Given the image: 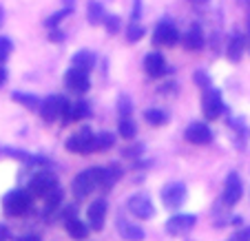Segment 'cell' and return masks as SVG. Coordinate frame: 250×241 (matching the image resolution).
Returning <instances> with one entry per match:
<instances>
[{
	"label": "cell",
	"instance_id": "obj_1",
	"mask_svg": "<svg viewBox=\"0 0 250 241\" xmlns=\"http://www.w3.org/2000/svg\"><path fill=\"white\" fill-rule=\"evenodd\" d=\"M100 186H102V168H89V170H82L80 175L73 180L71 190H73V195L78 199H84L95 188H100Z\"/></svg>",
	"mask_w": 250,
	"mask_h": 241
},
{
	"label": "cell",
	"instance_id": "obj_2",
	"mask_svg": "<svg viewBox=\"0 0 250 241\" xmlns=\"http://www.w3.org/2000/svg\"><path fill=\"white\" fill-rule=\"evenodd\" d=\"M2 208L11 217H20V215H24L31 208V197L24 190H11V193H7L2 197Z\"/></svg>",
	"mask_w": 250,
	"mask_h": 241
},
{
	"label": "cell",
	"instance_id": "obj_3",
	"mask_svg": "<svg viewBox=\"0 0 250 241\" xmlns=\"http://www.w3.org/2000/svg\"><path fill=\"white\" fill-rule=\"evenodd\" d=\"M93 140H95V135L91 133V128H80V131H76L69 140H66V151H71V153H95Z\"/></svg>",
	"mask_w": 250,
	"mask_h": 241
},
{
	"label": "cell",
	"instance_id": "obj_4",
	"mask_svg": "<svg viewBox=\"0 0 250 241\" xmlns=\"http://www.w3.org/2000/svg\"><path fill=\"white\" fill-rule=\"evenodd\" d=\"M66 109V100L60 95H51V98L42 100L40 102V115H42L47 122H56Z\"/></svg>",
	"mask_w": 250,
	"mask_h": 241
},
{
	"label": "cell",
	"instance_id": "obj_5",
	"mask_svg": "<svg viewBox=\"0 0 250 241\" xmlns=\"http://www.w3.org/2000/svg\"><path fill=\"white\" fill-rule=\"evenodd\" d=\"M202 109H204V115L208 120H215L224 113V102H222V95L219 91L215 89H206L204 93V100H202Z\"/></svg>",
	"mask_w": 250,
	"mask_h": 241
},
{
	"label": "cell",
	"instance_id": "obj_6",
	"mask_svg": "<svg viewBox=\"0 0 250 241\" xmlns=\"http://www.w3.org/2000/svg\"><path fill=\"white\" fill-rule=\"evenodd\" d=\"M58 190V180L51 173H40L31 180V193L38 195V197H49L51 193Z\"/></svg>",
	"mask_w": 250,
	"mask_h": 241
},
{
	"label": "cell",
	"instance_id": "obj_7",
	"mask_svg": "<svg viewBox=\"0 0 250 241\" xmlns=\"http://www.w3.org/2000/svg\"><path fill=\"white\" fill-rule=\"evenodd\" d=\"M241 193H244V186H241V180L237 173H230L226 177V186H224V206H235L237 201L241 199Z\"/></svg>",
	"mask_w": 250,
	"mask_h": 241
},
{
	"label": "cell",
	"instance_id": "obj_8",
	"mask_svg": "<svg viewBox=\"0 0 250 241\" xmlns=\"http://www.w3.org/2000/svg\"><path fill=\"white\" fill-rule=\"evenodd\" d=\"M177 40H180V33H177L175 24L170 22H160L155 27V31H153V42L162 44V47H173Z\"/></svg>",
	"mask_w": 250,
	"mask_h": 241
},
{
	"label": "cell",
	"instance_id": "obj_9",
	"mask_svg": "<svg viewBox=\"0 0 250 241\" xmlns=\"http://www.w3.org/2000/svg\"><path fill=\"white\" fill-rule=\"evenodd\" d=\"M162 199H164V206L177 208V206H182L186 199V186L182 184V181H173V184H168L164 190H162Z\"/></svg>",
	"mask_w": 250,
	"mask_h": 241
},
{
	"label": "cell",
	"instance_id": "obj_10",
	"mask_svg": "<svg viewBox=\"0 0 250 241\" xmlns=\"http://www.w3.org/2000/svg\"><path fill=\"white\" fill-rule=\"evenodd\" d=\"M128 210L140 219H151L153 215H155V208H153L151 199H148L146 195H133V197L128 199Z\"/></svg>",
	"mask_w": 250,
	"mask_h": 241
},
{
	"label": "cell",
	"instance_id": "obj_11",
	"mask_svg": "<svg viewBox=\"0 0 250 241\" xmlns=\"http://www.w3.org/2000/svg\"><path fill=\"white\" fill-rule=\"evenodd\" d=\"M104 217H106V201L104 199H95L86 208V221H89L91 230H102Z\"/></svg>",
	"mask_w": 250,
	"mask_h": 241
},
{
	"label": "cell",
	"instance_id": "obj_12",
	"mask_svg": "<svg viewBox=\"0 0 250 241\" xmlns=\"http://www.w3.org/2000/svg\"><path fill=\"white\" fill-rule=\"evenodd\" d=\"M64 84H66V89L73 91V93H84V91L89 89V76H86V71H80V69H73V66H71L64 76Z\"/></svg>",
	"mask_w": 250,
	"mask_h": 241
},
{
	"label": "cell",
	"instance_id": "obj_13",
	"mask_svg": "<svg viewBox=\"0 0 250 241\" xmlns=\"http://www.w3.org/2000/svg\"><path fill=\"white\" fill-rule=\"evenodd\" d=\"M195 221H197L195 215H175V217L168 219L166 230H168V235H184V232L193 230Z\"/></svg>",
	"mask_w": 250,
	"mask_h": 241
},
{
	"label": "cell",
	"instance_id": "obj_14",
	"mask_svg": "<svg viewBox=\"0 0 250 241\" xmlns=\"http://www.w3.org/2000/svg\"><path fill=\"white\" fill-rule=\"evenodd\" d=\"M186 140H188L190 144H208L212 140V133L210 128L206 126V124H190L188 128H186Z\"/></svg>",
	"mask_w": 250,
	"mask_h": 241
},
{
	"label": "cell",
	"instance_id": "obj_15",
	"mask_svg": "<svg viewBox=\"0 0 250 241\" xmlns=\"http://www.w3.org/2000/svg\"><path fill=\"white\" fill-rule=\"evenodd\" d=\"M118 232H120V237H124V239H128V241H142L144 239V230H142L140 226H135V223L122 219V217L118 219Z\"/></svg>",
	"mask_w": 250,
	"mask_h": 241
},
{
	"label": "cell",
	"instance_id": "obj_16",
	"mask_svg": "<svg viewBox=\"0 0 250 241\" xmlns=\"http://www.w3.org/2000/svg\"><path fill=\"white\" fill-rule=\"evenodd\" d=\"M144 69H146V73L151 78H160L166 69V62H164V58H162V53H148V56L144 58Z\"/></svg>",
	"mask_w": 250,
	"mask_h": 241
},
{
	"label": "cell",
	"instance_id": "obj_17",
	"mask_svg": "<svg viewBox=\"0 0 250 241\" xmlns=\"http://www.w3.org/2000/svg\"><path fill=\"white\" fill-rule=\"evenodd\" d=\"M64 120L66 122H78V120L86 118L89 115V104L86 102H76V104H66L64 109Z\"/></svg>",
	"mask_w": 250,
	"mask_h": 241
},
{
	"label": "cell",
	"instance_id": "obj_18",
	"mask_svg": "<svg viewBox=\"0 0 250 241\" xmlns=\"http://www.w3.org/2000/svg\"><path fill=\"white\" fill-rule=\"evenodd\" d=\"M184 47L190 49V51H197V49L204 47V33L197 24H193V27L188 29V33L184 36Z\"/></svg>",
	"mask_w": 250,
	"mask_h": 241
},
{
	"label": "cell",
	"instance_id": "obj_19",
	"mask_svg": "<svg viewBox=\"0 0 250 241\" xmlns=\"http://www.w3.org/2000/svg\"><path fill=\"white\" fill-rule=\"evenodd\" d=\"M91 66H93V56H91L89 51H78L76 56H73V69H80V71L89 73Z\"/></svg>",
	"mask_w": 250,
	"mask_h": 241
},
{
	"label": "cell",
	"instance_id": "obj_20",
	"mask_svg": "<svg viewBox=\"0 0 250 241\" xmlns=\"http://www.w3.org/2000/svg\"><path fill=\"white\" fill-rule=\"evenodd\" d=\"M66 232H69L73 239H84L86 237V226L80 221V219H66Z\"/></svg>",
	"mask_w": 250,
	"mask_h": 241
},
{
	"label": "cell",
	"instance_id": "obj_21",
	"mask_svg": "<svg viewBox=\"0 0 250 241\" xmlns=\"http://www.w3.org/2000/svg\"><path fill=\"white\" fill-rule=\"evenodd\" d=\"M241 51H244V38L241 36H232L230 42H228V58L232 62H237L241 58Z\"/></svg>",
	"mask_w": 250,
	"mask_h": 241
},
{
	"label": "cell",
	"instance_id": "obj_22",
	"mask_svg": "<svg viewBox=\"0 0 250 241\" xmlns=\"http://www.w3.org/2000/svg\"><path fill=\"white\" fill-rule=\"evenodd\" d=\"M144 120H146L148 124H164V122H168V115L164 113V111H160V109H148V111H144Z\"/></svg>",
	"mask_w": 250,
	"mask_h": 241
},
{
	"label": "cell",
	"instance_id": "obj_23",
	"mask_svg": "<svg viewBox=\"0 0 250 241\" xmlns=\"http://www.w3.org/2000/svg\"><path fill=\"white\" fill-rule=\"evenodd\" d=\"M113 144H115V137L111 135V133H100V135H95V140H93L95 151H104V148H111Z\"/></svg>",
	"mask_w": 250,
	"mask_h": 241
},
{
	"label": "cell",
	"instance_id": "obj_24",
	"mask_svg": "<svg viewBox=\"0 0 250 241\" xmlns=\"http://www.w3.org/2000/svg\"><path fill=\"white\" fill-rule=\"evenodd\" d=\"M135 124L131 122V120L128 118H122L120 120V135L124 137V140H133V137H135Z\"/></svg>",
	"mask_w": 250,
	"mask_h": 241
},
{
	"label": "cell",
	"instance_id": "obj_25",
	"mask_svg": "<svg viewBox=\"0 0 250 241\" xmlns=\"http://www.w3.org/2000/svg\"><path fill=\"white\" fill-rule=\"evenodd\" d=\"M14 100H16V102H20V104L29 106V109H38V106H40L38 98H33V95H27V93H14Z\"/></svg>",
	"mask_w": 250,
	"mask_h": 241
},
{
	"label": "cell",
	"instance_id": "obj_26",
	"mask_svg": "<svg viewBox=\"0 0 250 241\" xmlns=\"http://www.w3.org/2000/svg\"><path fill=\"white\" fill-rule=\"evenodd\" d=\"M142 36H144V27H140L137 22H131V24L126 27V38L131 40V42H137Z\"/></svg>",
	"mask_w": 250,
	"mask_h": 241
},
{
	"label": "cell",
	"instance_id": "obj_27",
	"mask_svg": "<svg viewBox=\"0 0 250 241\" xmlns=\"http://www.w3.org/2000/svg\"><path fill=\"white\" fill-rule=\"evenodd\" d=\"M102 7H100L98 5V2H91V5H89V20H91V22H100V20H102Z\"/></svg>",
	"mask_w": 250,
	"mask_h": 241
},
{
	"label": "cell",
	"instance_id": "obj_28",
	"mask_svg": "<svg viewBox=\"0 0 250 241\" xmlns=\"http://www.w3.org/2000/svg\"><path fill=\"white\" fill-rule=\"evenodd\" d=\"M118 109H120V113H122V115H128V113H131V109H133V102L126 98V95H120Z\"/></svg>",
	"mask_w": 250,
	"mask_h": 241
},
{
	"label": "cell",
	"instance_id": "obj_29",
	"mask_svg": "<svg viewBox=\"0 0 250 241\" xmlns=\"http://www.w3.org/2000/svg\"><path fill=\"white\" fill-rule=\"evenodd\" d=\"M9 53H11V40L9 38H0V62H5Z\"/></svg>",
	"mask_w": 250,
	"mask_h": 241
},
{
	"label": "cell",
	"instance_id": "obj_30",
	"mask_svg": "<svg viewBox=\"0 0 250 241\" xmlns=\"http://www.w3.org/2000/svg\"><path fill=\"white\" fill-rule=\"evenodd\" d=\"M104 24H106V29H109L111 33H118L120 18H118V16H106V18H104Z\"/></svg>",
	"mask_w": 250,
	"mask_h": 241
},
{
	"label": "cell",
	"instance_id": "obj_31",
	"mask_svg": "<svg viewBox=\"0 0 250 241\" xmlns=\"http://www.w3.org/2000/svg\"><path fill=\"white\" fill-rule=\"evenodd\" d=\"M230 241H250V228H244V230L235 232Z\"/></svg>",
	"mask_w": 250,
	"mask_h": 241
},
{
	"label": "cell",
	"instance_id": "obj_32",
	"mask_svg": "<svg viewBox=\"0 0 250 241\" xmlns=\"http://www.w3.org/2000/svg\"><path fill=\"white\" fill-rule=\"evenodd\" d=\"M69 14V9H64V11H60V14H56V16H51V18L47 20V27H53V24H58V20H62L64 16Z\"/></svg>",
	"mask_w": 250,
	"mask_h": 241
},
{
	"label": "cell",
	"instance_id": "obj_33",
	"mask_svg": "<svg viewBox=\"0 0 250 241\" xmlns=\"http://www.w3.org/2000/svg\"><path fill=\"white\" fill-rule=\"evenodd\" d=\"M195 82H197L199 86H208V78H206V73H204V71L195 73Z\"/></svg>",
	"mask_w": 250,
	"mask_h": 241
},
{
	"label": "cell",
	"instance_id": "obj_34",
	"mask_svg": "<svg viewBox=\"0 0 250 241\" xmlns=\"http://www.w3.org/2000/svg\"><path fill=\"white\" fill-rule=\"evenodd\" d=\"M16 241H42V239H40L38 235H22V237H18Z\"/></svg>",
	"mask_w": 250,
	"mask_h": 241
},
{
	"label": "cell",
	"instance_id": "obj_35",
	"mask_svg": "<svg viewBox=\"0 0 250 241\" xmlns=\"http://www.w3.org/2000/svg\"><path fill=\"white\" fill-rule=\"evenodd\" d=\"M7 232H9V230H7V228L2 226V223H0V241H5V239H7Z\"/></svg>",
	"mask_w": 250,
	"mask_h": 241
},
{
	"label": "cell",
	"instance_id": "obj_36",
	"mask_svg": "<svg viewBox=\"0 0 250 241\" xmlns=\"http://www.w3.org/2000/svg\"><path fill=\"white\" fill-rule=\"evenodd\" d=\"M5 76H7V71H5V69H0V84L5 82Z\"/></svg>",
	"mask_w": 250,
	"mask_h": 241
},
{
	"label": "cell",
	"instance_id": "obj_37",
	"mask_svg": "<svg viewBox=\"0 0 250 241\" xmlns=\"http://www.w3.org/2000/svg\"><path fill=\"white\" fill-rule=\"evenodd\" d=\"M2 18H5V9L0 7V24H2Z\"/></svg>",
	"mask_w": 250,
	"mask_h": 241
},
{
	"label": "cell",
	"instance_id": "obj_38",
	"mask_svg": "<svg viewBox=\"0 0 250 241\" xmlns=\"http://www.w3.org/2000/svg\"><path fill=\"white\" fill-rule=\"evenodd\" d=\"M190 2H195V5H202V2H206V0H190Z\"/></svg>",
	"mask_w": 250,
	"mask_h": 241
}]
</instances>
